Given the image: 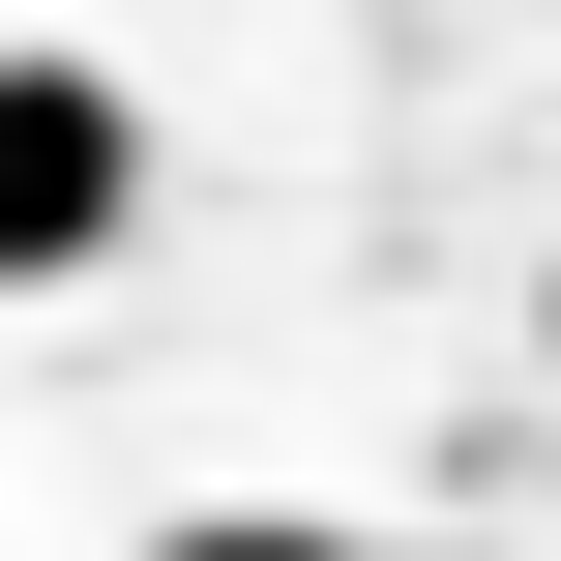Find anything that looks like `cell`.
I'll use <instances>...</instances> for the list:
<instances>
[{
	"mask_svg": "<svg viewBox=\"0 0 561 561\" xmlns=\"http://www.w3.org/2000/svg\"><path fill=\"white\" fill-rule=\"evenodd\" d=\"M148 561H355V533H325V503H178Z\"/></svg>",
	"mask_w": 561,
	"mask_h": 561,
	"instance_id": "7a4b0ae2",
	"label": "cell"
},
{
	"mask_svg": "<svg viewBox=\"0 0 561 561\" xmlns=\"http://www.w3.org/2000/svg\"><path fill=\"white\" fill-rule=\"evenodd\" d=\"M118 237H148L118 59H0V296H59V266H118Z\"/></svg>",
	"mask_w": 561,
	"mask_h": 561,
	"instance_id": "6da1fadb",
	"label": "cell"
}]
</instances>
